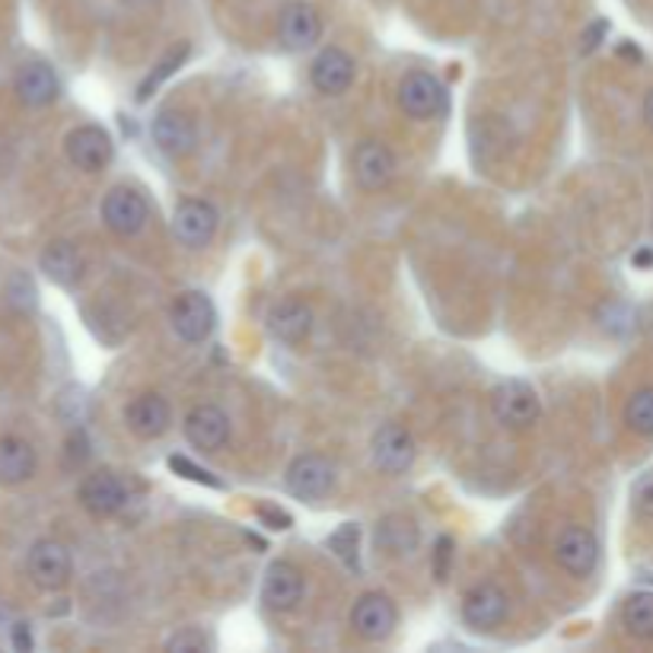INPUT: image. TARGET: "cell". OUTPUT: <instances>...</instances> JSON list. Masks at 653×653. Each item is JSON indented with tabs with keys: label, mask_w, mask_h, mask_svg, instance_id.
Masks as SVG:
<instances>
[{
	"label": "cell",
	"mask_w": 653,
	"mask_h": 653,
	"mask_svg": "<svg viewBox=\"0 0 653 653\" xmlns=\"http://www.w3.org/2000/svg\"><path fill=\"white\" fill-rule=\"evenodd\" d=\"M169 323L176 328V335L188 344H201L214 326H217V310L211 303L208 293L201 290H186L173 300L169 306Z\"/></svg>",
	"instance_id": "1"
},
{
	"label": "cell",
	"mask_w": 653,
	"mask_h": 653,
	"mask_svg": "<svg viewBox=\"0 0 653 653\" xmlns=\"http://www.w3.org/2000/svg\"><path fill=\"white\" fill-rule=\"evenodd\" d=\"M491 412H494V418L501 420L504 427L526 430L542 415V402H539V395H536L532 386H526L519 379H511V382H501L491 392Z\"/></svg>",
	"instance_id": "2"
},
{
	"label": "cell",
	"mask_w": 653,
	"mask_h": 653,
	"mask_svg": "<svg viewBox=\"0 0 653 653\" xmlns=\"http://www.w3.org/2000/svg\"><path fill=\"white\" fill-rule=\"evenodd\" d=\"M323 36V16L316 7L303 0H290L278 13V39L290 51H306L319 42Z\"/></svg>",
	"instance_id": "3"
},
{
	"label": "cell",
	"mask_w": 653,
	"mask_h": 653,
	"mask_svg": "<svg viewBox=\"0 0 653 653\" xmlns=\"http://www.w3.org/2000/svg\"><path fill=\"white\" fill-rule=\"evenodd\" d=\"M217 208L211 201L201 198H186L176 211H173V234L188 249H201L208 246L217 234Z\"/></svg>",
	"instance_id": "4"
},
{
	"label": "cell",
	"mask_w": 653,
	"mask_h": 653,
	"mask_svg": "<svg viewBox=\"0 0 653 653\" xmlns=\"http://www.w3.org/2000/svg\"><path fill=\"white\" fill-rule=\"evenodd\" d=\"M371 453H374V466L386 475H402L409 472L418 450H415V440L412 434L402 427V424H382L374 434V443H371Z\"/></svg>",
	"instance_id": "5"
},
{
	"label": "cell",
	"mask_w": 653,
	"mask_h": 653,
	"mask_svg": "<svg viewBox=\"0 0 653 653\" xmlns=\"http://www.w3.org/2000/svg\"><path fill=\"white\" fill-rule=\"evenodd\" d=\"M399 105L405 115L412 118H434L443 112L447 105V90L443 84L427 74V71H412L402 84H399Z\"/></svg>",
	"instance_id": "6"
},
{
	"label": "cell",
	"mask_w": 653,
	"mask_h": 653,
	"mask_svg": "<svg viewBox=\"0 0 653 653\" xmlns=\"http://www.w3.org/2000/svg\"><path fill=\"white\" fill-rule=\"evenodd\" d=\"M399 625V608L389 597L382 593H364L354 612H351V628L364 638V641H386Z\"/></svg>",
	"instance_id": "7"
},
{
	"label": "cell",
	"mask_w": 653,
	"mask_h": 653,
	"mask_svg": "<svg viewBox=\"0 0 653 653\" xmlns=\"http://www.w3.org/2000/svg\"><path fill=\"white\" fill-rule=\"evenodd\" d=\"M555 561L567 574L587 577L600 561V542L587 526H567L555 542Z\"/></svg>",
	"instance_id": "8"
},
{
	"label": "cell",
	"mask_w": 653,
	"mask_h": 653,
	"mask_svg": "<svg viewBox=\"0 0 653 653\" xmlns=\"http://www.w3.org/2000/svg\"><path fill=\"white\" fill-rule=\"evenodd\" d=\"M147 201L135 188H112L102 201V221L112 234L135 236L147 224Z\"/></svg>",
	"instance_id": "9"
},
{
	"label": "cell",
	"mask_w": 653,
	"mask_h": 653,
	"mask_svg": "<svg viewBox=\"0 0 653 653\" xmlns=\"http://www.w3.org/2000/svg\"><path fill=\"white\" fill-rule=\"evenodd\" d=\"M335 485V468L328 466V460L310 453V456H300L293 460L287 468V491L300 501H319L326 498Z\"/></svg>",
	"instance_id": "10"
},
{
	"label": "cell",
	"mask_w": 653,
	"mask_h": 653,
	"mask_svg": "<svg viewBox=\"0 0 653 653\" xmlns=\"http://www.w3.org/2000/svg\"><path fill=\"white\" fill-rule=\"evenodd\" d=\"M64 147H67V160L84 173H99L112 163V138L96 125L74 128L64 140Z\"/></svg>",
	"instance_id": "11"
},
{
	"label": "cell",
	"mask_w": 653,
	"mask_h": 653,
	"mask_svg": "<svg viewBox=\"0 0 653 653\" xmlns=\"http://www.w3.org/2000/svg\"><path fill=\"white\" fill-rule=\"evenodd\" d=\"M29 577L42 587V590H61L71 580V555L61 542L42 539L29 549Z\"/></svg>",
	"instance_id": "12"
},
{
	"label": "cell",
	"mask_w": 653,
	"mask_h": 653,
	"mask_svg": "<svg viewBox=\"0 0 653 653\" xmlns=\"http://www.w3.org/2000/svg\"><path fill=\"white\" fill-rule=\"evenodd\" d=\"M188 443L201 453H217L230 440V418L217 405H194L186 418Z\"/></svg>",
	"instance_id": "13"
},
{
	"label": "cell",
	"mask_w": 653,
	"mask_h": 653,
	"mask_svg": "<svg viewBox=\"0 0 653 653\" xmlns=\"http://www.w3.org/2000/svg\"><path fill=\"white\" fill-rule=\"evenodd\" d=\"M80 504L93 516H115L128 504V488L112 472H93L80 485Z\"/></svg>",
	"instance_id": "14"
},
{
	"label": "cell",
	"mask_w": 653,
	"mask_h": 653,
	"mask_svg": "<svg viewBox=\"0 0 653 653\" xmlns=\"http://www.w3.org/2000/svg\"><path fill=\"white\" fill-rule=\"evenodd\" d=\"M463 618H466V625L478 628V631L498 628L507 618V593L494 583L472 587L466 600H463Z\"/></svg>",
	"instance_id": "15"
},
{
	"label": "cell",
	"mask_w": 653,
	"mask_h": 653,
	"mask_svg": "<svg viewBox=\"0 0 653 653\" xmlns=\"http://www.w3.org/2000/svg\"><path fill=\"white\" fill-rule=\"evenodd\" d=\"M153 140L156 147L166 153V156H176L183 160L194 150L198 143V128L191 122V115L186 112H176V109H166L153 118Z\"/></svg>",
	"instance_id": "16"
},
{
	"label": "cell",
	"mask_w": 653,
	"mask_h": 653,
	"mask_svg": "<svg viewBox=\"0 0 653 653\" xmlns=\"http://www.w3.org/2000/svg\"><path fill=\"white\" fill-rule=\"evenodd\" d=\"M354 176H357L361 186L371 188V191H379V188L389 186L392 176H395V156H392V150L386 143H379V140L357 143V150H354Z\"/></svg>",
	"instance_id": "17"
},
{
	"label": "cell",
	"mask_w": 653,
	"mask_h": 653,
	"mask_svg": "<svg viewBox=\"0 0 653 653\" xmlns=\"http://www.w3.org/2000/svg\"><path fill=\"white\" fill-rule=\"evenodd\" d=\"M310 77H313V87L319 93L341 96L354 80V58L335 46L323 48L319 58L310 67Z\"/></svg>",
	"instance_id": "18"
},
{
	"label": "cell",
	"mask_w": 653,
	"mask_h": 653,
	"mask_svg": "<svg viewBox=\"0 0 653 653\" xmlns=\"http://www.w3.org/2000/svg\"><path fill=\"white\" fill-rule=\"evenodd\" d=\"M125 420L131 427V434H138L143 440H153V437H163L173 424V412H169V402L156 392H143L138 395L128 412H125Z\"/></svg>",
	"instance_id": "19"
},
{
	"label": "cell",
	"mask_w": 653,
	"mask_h": 653,
	"mask_svg": "<svg viewBox=\"0 0 653 653\" xmlns=\"http://www.w3.org/2000/svg\"><path fill=\"white\" fill-rule=\"evenodd\" d=\"M303 597V574L290 561H275L262 583V600L278 612H290Z\"/></svg>",
	"instance_id": "20"
},
{
	"label": "cell",
	"mask_w": 653,
	"mask_h": 653,
	"mask_svg": "<svg viewBox=\"0 0 653 653\" xmlns=\"http://www.w3.org/2000/svg\"><path fill=\"white\" fill-rule=\"evenodd\" d=\"M58 90H61L58 74H54L48 64H42V61H33V64H26V67L16 74V96H20V102L29 105V109H42L48 102H54V99H58Z\"/></svg>",
	"instance_id": "21"
},
{
	"label": "cell",
	"mask_w": 653,
	"mask_h": 653,
	"mask_svg": "<svg viewBox=\"0 0 653 653\" xmlns=\"http://www.w3.org/2000/svg\"><path fill=\"white\" fill-rule=\"evenodd\" d=\"M268 326L275 331V338L287 341V344H300L310 338L313 331V310L300 300H284L272 310L268 316Z\"/></svg>",
	"instance_id": "22"
},
{
	"label": "cell",
	"mask_w": 653,
	"mask_h": 653,
	"mask_svg": "<svg viewBox=\"0 0 653 653\" xmlns=\"http://www.w3.org/2000/svg\"><path fill=\"white\" fill-rule=\"evenodd\" d=\"M36 472V450L23 437H3L0 440V481L3 485H23Z\"/></svg>",
	"instance_id": "23"
},
{
	"label": "cell",
	"mask_w": 653,
	"mask_h": 653,
	"mask_svg": "<svg viewBox=\"0 0 653 653\" xmlns=\"http://www.w3.org/2000/svg\"><path fill=\"white\" fill-rule=\"evenodd\" d=\"M42 272L61 287H74L84 278V255L71 242H51L42 252Z\"/></svg>",
	"instance_id": "24"
},
{
	"label": "cell",
	"mask_w": 653,
	"mask_h": 653,
	"mask_svg": "<svg viewBox=\"0 0 653 653\" xmlns=\"http://www.w3.org/2000/svg\"><path fill=\"white\" fill-rule=\"evenodd\" d=\"M621 625L631 638L653 641V593H635L621 608Z\"/></svg>",
	"instance_id": "25"
},
{
	"label": "cell",
	"mask_w": 653,
	"mask_h": 653,
	"mask_svg": "<svg viewBox=\"0 0 653 653\" xmlns=\"http://www.w3.org/2000/svg\"><path fill=\"white\" fill-rule=\"evenodd\" d=\"M376 542H379L382 549L402 555V552L415 549V542H418V529H415V523L405 519V516H389V519H382V526L376 529Z\"/></svg>",
	"instance_id": "26"
},
{
	"label": "cell",
	"mask_w": 653,
	"mask_h": 653,
	"mask_svg": "<svg viewBox=\"0 0 653 653\" xmlns=\"http://www.w3.org/2000/svg\"><path fill=\"white\" fill-rule=\"evenodd\" d=\"M625 424L641 434V437H653V386L638 389L628 405H625Z\"/></svg>",
	"instance_id": "27"
},
{
	"label": "cell",
	"mask_w": 653,
	"mask_h": 653,
	"mask_svg": "<svg viewBox=\"0 0 653 653\" xmlns=\"http://www.w3.org/2000/svg\"><path fill=\"white\" fill-rule=\"evenodd\" d=\"M186 54H188L186 42H183L179 48H173V51H169V54H166V58H163V61L156 64V71H153V74H150V77H147V80L140 84V90H138L140 99H147V93H150L153 87H160V84H163V80H166V77H169V74H173V71H176V67H179L183 61H186Z\"/></svg>",
	"instance_id": "28"
},
{
	"label": "cell",
	"mask_w": 653,
	"mask_h": 653,
	"mask_svg": "<svg viewBox=\"0 0 653 653\" xmlns=\"http://www.w3.org/2000/svg\"><path fill=\"white\" fill-rule=\"evenodd\" d=\"M631 501H635V511H638V514L653 519V468L651 472H644V475L635 481V488H631Z\"/></svg>",
	"instance_id": "29"
},
{
	"label": "cell",
	"mask_w": 653,
	"mask_h": 653,
	"mask_svg": "<svg viewBox=\"0 0 653 653\" xmlns=\"http://www.w3.org/2000/svg\"><path fill=\"white\" fill-rule=\"evenodd\" d=\"M166 651L173 653H188V651H211V641L201 635V631H179V635H173L169 641H166Z\"/></svg>",
	"instance_id": "30"
},
{
	"label": "cell",
	"mask_w": 653,
	"mask_h": 653,
	"mask_svg": "<svg viewBox=\"0 0 653 653\" xmlns=\"http://www.w3.org/2000/svg\"><path fill=\"white\" fill-rule=\"evenodd\" d=\"M169 468H173V472H183L188 481H198V485H208V488H221V481H217L208 468H198L194 463H188L186 456H173V460H169Z\"/></svg>",
	"instance_id": "31"
},
{
	"label": "cell",
	"mask_w": 653,
	"mask_h": 653,
	"mask_svg": "<svg viewBox=\"0 0 653 653\" xmlns=\"http://www.w3.org/2000/svg\"><path fill=\"white\" fill-rule=\"evenodd\" d=\"M450 549H453V542H450V539H440V545H437V580H447V561H450Z\"/></svg>",
	"instance_id": "32"
},
{
	"label": "cell",
	"mask_w": 653,
	"mask_h": 653,
	"mask_svg": "<svg viewBox=\"0 0 653 653\" xmlns=\"http://www.w3.org/2000/svg\"><path fill=\"white\" fill-rule=\"evenodd\" d=\"M259 514H262V519H268V523H272V529H287V526H290V516L284 514V511H272V507H262Z\"/></svg>",
	"instance_id": "33"
},
{
	"label": "cell",
	"mask_w": 653,
	"mask_h": 653,
	"mask_svg": "<svg viewBox=\"0 0 653 653\" xmlns=\"http://www.w3.org/2000/svg\"><path fill=\"white\" fill-rule=\"evenodd\" d=\"M603 29H606V23H597V26H593V29L583 36V51H593V48L600 46L597 39H600V33H603Z\"/></svg>",
	"instance_id": "34"
},
{
	"label": "cell",
	"mask_w": 653,
	"mask_h": 653,
	"mask_svg": "<svg viewBox=\"0 0 653 653\" xmlns=\"http://www.w3.org/2000/svg\"><path fill=\"white\" fill-rule=\"evenodd\" d=\"M644 118H648V125L653 128V90L648 93V99H644Z\"/></svg>",
	"instance_id": "35"
}]
</instances>
